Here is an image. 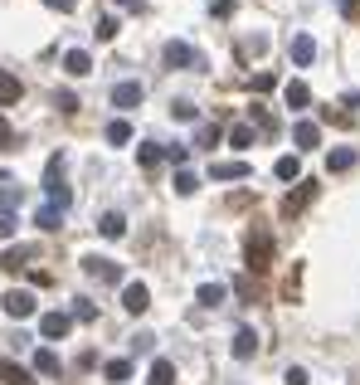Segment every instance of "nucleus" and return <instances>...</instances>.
<instances>
[{
    "instance_id": "obj_1",
    "label": "nucleus",
    "mask_w": 360,
    "mask_h": 385,
    "mask_svg": "<svg viewBox=\"0 0 360 385\" xmlns=\"http://www.w3.org/2000/svg\"><path fill=\"white\" fill-rule=\"evenodd\" d=\"M244 259H249V273H268L272 269V229L254 224L249 239H244Z\"/></svg>"
},
{
    "instance_id": "obj_2",
    "label": "nucleus",
    "mask_w": 360,
    "mask_h": 385,
    "mask_svg": "<svg viewBox=\"0 0 360 385\" xmlns=\"http://www.w3.org/2000/svg\"><path fill=\"white\" fill-rule=\"evenodd\" d=\"M44 195H49V205H54V210H69V205H74V191H69V181H64V151H54V156H49Z\"/></svg>"
},
{
    "instance_id": "obj_3",
    "label": "nucleus",
    "mask_w": 360,
    "mask_h": 385,
    "mask_svg": "<svg viewBox=\"0 0 360 385\" xmlns=\"http://www.w3.org/2000/svg\"><path fill=\"white\" fill-rule=\"evenodd\" d=\"M161 59H166V69H200V64H205V59H200L185 39H171V44L161 49Z\"/></svg>"
},
{
    "instance_id": "obj_4",
    "label": "nucleus",
    "mask_w": 360,
    "mask_h": 385,
    "mask_svg": "<svg viewBox=\"0 0 360 385\" xmlns=\"http://www.w3.org/2000/svg\"><path fill=\"white\" fill-rule=\"evenodd\" d=\"M0 307H5V317H15V322H25L29 312H34V292L29 288H10L0 297Z\"/></svg>"
},
{
    "instance_id": "obj_5",
    "label": "nucleus",
    "mask_w": 360,
    "mask_h": 385,
    "mask_svg": "<svg viewBox=\"0 0 360 385\" xmlns=\"http://www.w3.org/2000/svg\"><path fill=\"white\" fill-rule=\"evenodd\" d=\"M312 200H317V181H297V191L282 200V219H297V215H302Z\"/></svg>"
},
{
    "instance_id": "obj_6",
    "label": "nucleus",
    "mask_w": 360,
    "mask_h": 385,
    "mask_svg": "<svg viewBox=\"0 0 360 385\" xmlns=\"http://www.w3.org/2000/svg\"><path fill=\"white\" fill-rule=\"evenodd\" d=\"M122 307H127L132 317H141V312L151 307V288H146V283H127V288H122Z\"/></svg>"
},
{
    "instance_id": "obj_7",
    "label": "nucleus",
    "mask_w": 360,
    "mask_h": 385,
    "mask_svg": "<svg viewBox=\"0 0 360 385\" xmlns=\"http://www.w3.org/2000/svg\"><path fill=\"white\" fill-rule=\"evenodd\" d=\"M39 337H49V342L69 337V312H44L39 317Z\"/></svg>"
},
{
    "instance_id": "obj_8",
    "label": "nucleus",
    "mask_w": 360,
    "mask_h": 385,
    "mask_svg": "<svg viewBox=\"0 0 360 385\" xmlns=\"http://www.w3.org/2000/svg\"><path fill=\"white\" fill-rule=\"evenodd\" d=\"M83 269H88L97 283H117V278H122V269H117L112 259H97V254H92V259H83Z\"/></svg>"
},
{
    "instance_id": "obj_9",
    "label": "nucleus",
    "mask_w": 360,
    "mask_h": 385,
    "mask_svg": "<svg viewBox=\"0 0 360 385\" xmlns=\"http://www.w3.org/2000/svg\"><path fill=\"white\" fill-rule=\"evenodd\" d=\"M209 176L214 181H249V161H214Z\"/></svg>"
},
{
    "instance_id": "obj_10",
    "label": "nucleus",
    "mask_w": 360,
    "mask_h": 385,
    "mask_svg": "<svg viewBox=\"0 0 360 385\" xmlns=\"http://www.w3.org/2000/svg\"><path fill=\"white\" fill-rule=\"evenodd\" d=\"M64 74H69V79H88V74H92V59L83 54V49H69V54H64Z\"/></svg>"
},
{
    "instance_id": "obj_11",
    "label": "nucleus",
    "mask_w": 360,
    "mask_h": 385,
    "mask_svg": "<svg viewBox=\"0 0 360 385\" xmlns=\"http://www.w3.org/2000/svg\"><path fill=\"white\" fill-rule=\"evenodd\" d=\"M292 142H297L302 151H312V147H321V127H317V122H297V127H292Z\"/></svg>"
},
{
    "instance_id": "obj_12",
    "label": "nucleus",
    "mask_w": 360,
    "mask_h": 385,
    "mask_svg": "<svg viewBox=\"0 0 360 385\" xmlns=\"http://www.w3.org/2000/svg\"><path fill=\"white\" fill-rule=\"evenodd\" d=\"M254 351H258V332H254V327H239V332H234V356L249 361Z\"/></svg>"
},
{
    "instance_id": "obj_13",
    "label": "nucleus",
    "mask_w": 360,
    "mask_h": 385,
    "mask_svg": "<svg viewBox=\"0 0 360 385\" xmlns=\"http://www.w3.org/2000/svg\"><path fill=\"white\" fill-rule=\"evenodd\" d=\"M137 102H141V83H117V88H112V107L127 112V107H137Z\"/></svg>"
},
{
    "instance_id": "obj_14",
    "label": "nucleus",
    "mask_w": 360,
    "mask_h": 385,
    "mask_svg": "<svg viewBox=\"0 0 360 385\" xmlns=\"http://www.w3.org/2000/svg\"><path fill=\"white\" fill-rule=\"evenodd\" d=\"M312 59H317V39H312V34H297V39H292V64L307 69Z\"/></svg>"
},
{
    "instance_id": "obj_15",
    "label": "nucleus",
    "mask_w": 360,
    "mask_h": 385,
    "mask_svg": "<svg viewBox=\"0 0 360 385\" xmlns=\"http://www.w3.org/2000/svg\"><path fill=\"white\" fill-rule=\"evenodd\" d=\"M97 234H102V239H122V234H127V219H122L117 210H107V215L97 219Z\"/></svg>"
},
{
    "instance_id": "obj_16",
    "label": "nucleus",
    "mask_w": 360,
    "mask_h": 385,
    "mask_svg": "<svg viewBox=\"0 0 360 385\" xmlns=\"http://www.w3.org/2000/svg\"><path fill=\"white\" fill-rule=\"evenodd\" d=\"M282 97H287V107H297V112H302V107H307V102H312V88H307V83H302V79H292V83H287V88H282Z\"/></svg>"
},
{
    "instance_id": "obj_17",
    "label": "nucleus",
    "mask_w": 360,
    "mask_h": 385,
    "mask_svg": "<svg viewBox=\"0 0 360 385\" xmlns=\"http://www.w3.org/2000/svg\"><path fill=\"white\" fill-rule=\"evenodd\" d=\"M146 385H176V366L161 356V361H151V371H146Z\"/></svg>"
},
{
    "instance_id": "obj_18",
    "label": "nucleus",
    "mask_w": 360,
    "mask_h": 385,
    "mask_svg": "<svg viewBox=\"0 0 360 385\" xmlns=\"http://www.w3.org/2000/svg\"><path fill=\"white\" fill-rule=\"evenodd\" d=\"M272 176H277V181H302V161H297V156H277V161H272Z\"/></svg>"
},
{
    "instance_id": "obj_19",
    "label": "nucleus",
    "mask_w": 360,
    "mask_h": 385,
    "mask_svg": "<svg viewBox=\"0 0 360 385\" xmlns=\"http://www.w3.org/2000/svg\"><path fill=\"white\" fill-rule=\"evenodd\" d=\"M0 381L5 385H34V376L25 366H15V361H0Z\"/></svg>"
},
{
    "instance_id": "obj_20",
    "label": "nucleus",
    "mask_w": 360,
    "mask_h": 385,
    "mask_svg": "<svg viewBox=\"0 0 360 385\" xmlns=\"http://www.w3.org/2000/svg\"><path fill=\"white\" fill-rule=\"evenodd\" d=\"M107 142H112V147H127V142H132V122H127V117H112V122H107Z\"/></svg>"
},
{
    "instance_id": "obj_21",
    "label": "nucleus",
    "mask_w": 360,
    "mask_h": 385,
    "mask_svg": "<svg viewBox=\"0 0 360 385\" xmlns=\"http://www.w3.org/2000/svg\"><path fill=\"white\" fill-rule=\"evenodd\" d=\"M351 166H356V147H336L326 156V171H351Z\"/></svg>"
},
{
    "instance_id": "obj_22",
    "label": "nucleus",
    "mask_w": 360,
    "mask_h": 385,
    "mask_svg": "<svg viewBox=\"0 0 360 385\" xmlns=\"http://www.w3.org/2000/svg\"><path fill=\"white\" fill-rule=\"evenodd\" d=\"M102 376H107V381H112V385H122V381H127V376H132V361H127V356H112V361L102 366Z\"/></svg>"
},
{
    "instance_id": "obj_23",
    "label": "nucleus",
    "mask_w": 360,
    "mask_h": 385,
    "mask_svg": "<svg viewBox=\"0 0 360 385\" xmlns=\"http://www.w3.org/2000/svg\"><path fill=\"white\" fill-rule=\"evenodd\" d=\"M195 302H200V307H219V302H224V283H200Z\"/></svg>"
},
{
    "instance_id": "obj_24",
    "label": "nucleus",
    "mask_w": 360,
    "mask_h": 385,
    "mask_svg": "<svg viewBox=\"0 0 360 385\" xmlns=\"http://www.w3.org/2000/svg\"><path fill=\"white\" fill-rule=\"evenodd\" d=\"M34 224H39V229H44V234H54V229H59V224H64V210H54V205H44V210H39V215H34Z\"/></svg>"
},
{
    "instance_id": "obj_25",
    "label": "nucleus",
    "mask_w": 360,
    "mask_h": 385,
    "mask_svg": "<svg viewBox=\"0 0 360 385\" xmlns=\"http://www.w3.org/2000/svg\"><path fill=\"white\" fill-rule=\"evenodd\" d=\"M34 259V249H10V254H0V269H10V273H20L25 264Z\"/></svg>"
},
{
    "instance_id": "obj_26",
    "label": "nucleus",
    "mask_w": 360,
    "mask_h": 385,
    "mask_svg": "<svg viewBox=\"0 0 360 385\" xmlns=\"http://www.w3.org/2000/svg\"><path fill=\"white\" fill-rule=\"evenodd\" d=\"M20 93H25V88H20V79L0 69V102H20Z\"/></svg>"
},
{
    "instance_id": "obj_27",
    "label": "nucleus",
    "mask_w": 360,
    "mask_h": 385,
    "mask_svg": "<svg viewBox=\"0 0 360 385\" xmlns=\"http://www.w3.org/2000/svg\"><path fill=\"white\" fill-rule=\"evenodd\" d=\"M161 156H166V147H156V142H141V147H137V161H141L146 171H151V166H156Z\"/></svg>"
},
{
    "instance_id": "obj_28",
    "label": "nucleus",
    "mask_w": 360,
    "mask_h": 385,
    "mask_svg": "<svg viewBox=\"0 0 360 385\" xmlns=\"http://www.w3.org/2000/svg\"><path fill=\"white\" fill-rule=\"evenodd\" d=\"M34 371H39V376H59L64 366H59V356H54V351H34Z\"/></svg>"
},
{
    "instance_id": "obj_29",
    "label": "nucleus",
    "mask_w": 360,
    "mask_h": 385,
    "mask_svg": "<svg viewBox=\"0 0 360 385\" xmlns=\"http://www.w3.org/2000/svg\"><path fill=\"white\" fill-rule=\"evenodd\" d=\"M321 122H336V127H356V112H346V107H321Z\"/></svg>"
},
{
    "instance_id": "obj_30",
    "label": "nucleus",
    "mask_w": 360,
    "mask_h": 385,
    "mask_svg": "<svg viewBox=\"0 0 360 385\" xmlns=\"http://www.w3.org/2000/svg\"><path fill=\"white\" fill-rule=\"evenodd\" d=\"M195 191H200V176L180 166V171H176V195H195Z\"/></svg>"
},
{
    "instance_id": "obj_31",
    "label": "nucleus",
    "mask_w": 360,
    "mask_h": 385,
    "mask_svg": "<svg viewBox=\"0 0 360 385\" xmlns=\"http://www.w3.org/2000/svg\"><path fill=\"white\" fill-rule=\"evenodd\" d=\"M229 147H239V151H244V147H254V127H244V122H239V127H229Z\"/></svg>"
},
{
    "instance_id": "obj_32",
    "label": "nucleus",
    "mask_w": 360,
    "mask_h": 385,
    "mask_svg": "<svg viewBox=\"0 0 360 385\" xmlns=\"http://www.w3.org/2000/svg\"><path fill=\"white\" fill-rule=\"evenodd\" d=\"M117 29H122V25H117V20H112V15H102V20H97V29H92V34H97V39H102V44H107V39H117Z\"/></svg>"
},
{
    "instance_id": "obj_33",
    "label": "nucleus",
    "mask_w": 360,
    "mask_h": 385,
    "mask_svg": "<svg viewBox=\"0 0 360 385\" xmlns=\"http://www.w3.org/2000/svg\"><path fill=\"white\" fill-rule=\"evenodd\" d=\"M15 234V210H0V239Z\"/></svg>"
},
{
    "instance_id": "obj_34",
    "label": "nucleus",
    "mask_w": 360,
    "mask_h": 385,
    "mask_svg": "<svg viewBox=\"0 0 360 385\" xmlns=\"http://www.w3.org/2000/svg\"><path fill=\"white\" fill-rule=\"evenodd\" d=\"M272 83H277V79H272V74H254V93H268Z\"/></svg>"
},
{
    "instance_id": "obj_35",
    "label": "nucleus",
    "mask_w": 360,
    "mask_h": 385,
    "mask_svg": "<svg viewBox=\"0 0 360 385\" xmlns=\"http://www.w3.org/2000/svg\"><path fill=\"white\" fill-rule=\"evenodd\" d=\"M171 112H176L180 122H195V102H176V107H171Z\"/></svg>"
},
{
    "instance_id": "obj_36",
    "label": "nucleus",
    "mask_w": 360,
    "mask_h": 385,
    "mask_svg": "<svg viewBox=\"0 0 360 385\" xmlns=\"http://www.w3.org/2000/svg\"><path fill=\"white\" fill-rule=\"evenodd\" d=\"M0 200H5V205L15 200V181H10V176H0Z\"/></svg>"
},
{
    "instance_id": "obj_37",
    "label": "nucleus",
    "mask_w": 360,
    "mask_h": 385,
    "mask_svg": "<svg viewBox=\"0 0 360 385\" xmlns=\"http://www.w3.org/2000/svg\"><path fill=\"white\" fill-rule=\"evenodd\" d=\"M287 385H307V371H302V366H292V371H287Z\"/></svg>"
},
{
    "instance_id": "obj_38",
    "label": "nucleus",
    "mask_w": 360,
    "mask_h": 385,
    "mask_svg": "<svg viewBox=\"0 0 360 385\" xmlns=\"http://www.w3.org/2000/svg\"><path fill=\"white\" fill-rule=\"evenodd\" d=\"M44 5H49V10H74L78 0H44Z\"/></svg>"
},
{
    "instance_id": "obj_39",
    "label": "nucleus",
    "mask_w": 360,
    "mask_h": 385,
    "mask_svg": "<svg viewBox=\"0 0 360 385\" xmlns=\"http://www.w3.org/2000/svg\"><path fill=\"white\" fill-rule=\"evenodd\" d=\"M336 5H341L346 15H360V0H336Z\"/></svg>"
},
{
    "instance_id": "obj_40",
    "label": "nucleus",
    "mask_w": 360,
    "mask_h": 385,
    "mask_svg": "<svg viewBox=\"0 0 360 385\" xmlns=\"http://www.w3.org/2000/svg\"><path fill=\"white\" fill-rule=\"evenodd\" d=\"M0 147H10V127L5 122H0Z\"/></svg>"
},
{
    "instance_id": "obj_41",
    "label": "nucleus",
    "mask_w": 360,
    "mask_h": 385,
    "mask_svg": "<svg viewBox=\"0 0 360 385\" xmlns=\"http://www.w3.org/2000/svg\"><path fill=\"white\" fill-rule=\"evenodd\" d=\"M117 5H127V10H141V0H117Z\"/></svg>"
}]
</instances>
